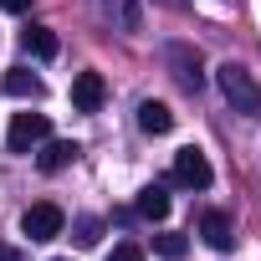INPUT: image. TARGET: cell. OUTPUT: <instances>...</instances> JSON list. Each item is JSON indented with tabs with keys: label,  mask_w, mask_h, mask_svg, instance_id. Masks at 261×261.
Instances as JSON below:
<instances>
[{
	"label": "cell",
	"mask_w": 261,
	"mask_h": 261,
	"mask_svg": "<svg viewBox=\"0 0 261 261\" xmlns=\"http://www.w3.org/2000/svg\"><path fill=\"white\" fill-rule=\"evenodd\" d=\"M215 82H220V92H225V102H230L236 113L261 118V87H256V77H251L241 62H225V67L215 72Z\"/></svg>",
	"instance_id": "obj_1"
},
{
	"label": "cell",
	"mask_w": 261,
	"mask_h": 261,
	"mask_svg": "<svg viewBox=\"0 0 261 261\" xmlns=\"http://www.w3.org/2000/svg\"><path fill=\"white\" fill-rule=\"evenodd\" d=\"M46 139H51V118H46V113H16V118H11V134H6L11 154H31V149L46 144Z\"/></svg>",
	"instance_id": "obj_2"
},
{
	"label": "cell",
	"mask_w": 261,
	"mask_h": 261,
	"mask_svg": "<svg viewBox=\"0 0 261 261\" xmlns=\"http://www.w3.org/2000/svg\"><path fill=\"white\" fill-rule=\"evenodd\" d=\"M210 179H215V169H210V159H205L195 144L174 154V185H185V190H210Z\"/></svg>",
	"instance_id": "obj_3"
},
{
	"label": "cell",
	"mask_w": 261,
	"mask_h": 261,
	"mask_svg": "<svg viewBox=\"0 0 261 261\" xmlns=\"http://www.w3.org/2000/svg\"><path fill=\"white\" fill-rule=\"evenodd\" d=\"M62 225H67V215H62V205H51V200H41V205H31V210L21 215V230H26L31 241H57Z\"/></svg>",
	"instance_id": "obj_4"
},
{
	"label": "cell",
	"mask_w": 261,
	"mask_h": 261,
	"mask_svg": "<svg viewBox=\"0 0 261 261\" xmlns=\"http://www.w3.org/2000/svg\"><path fill=\"white\" fill-rule=\"evenodd\" d=\"M102 97H108L102 72H77V77H72V108H77V113H97Z\"/></svg>",
	"instance_id": "obj_5"
},
{
	"label": "cell",
	"mask_w": 261,
	"mask_h": 261,
	"mask_svg": "<svg viewBox=\"0 0 261 261\" xmlns=\"http://www.w3.org/2000/svg\"><path fill=\"white\" fill-rule=\"evenodd\" d=\"M200 236H205L210 251H230V246H236V225H230L225 210H205V215H200Z\"/></svg>",
	"instance_id": "obj_6"
},
{
	"label": "cell",
	"mask_w": 261,
	"mask_h": 261,
	"mask_svg": "<svg viewBox=\"0 0 261 261\" xmlns=\"http://www.w3.org/2000/svg\"><path fill=\"white\" fill-rule=\"evenodd\" d=\"M77 154H82V149H77L72 139H51V144L36 154V169H41V174H62V169L77 159Z\"/></svg>",
	"instance_id": "obj_7"
},
{
	"label": "cell",
	"mask_w": 261,
	"mask_h": 261,
	"mask_svg": "<svg viewBox=\"0 0 261 261\" xmlns=\"http://www.w3.org/2000/svg\"><path fill=\"white\" fill-rule=\"evenodd\" d=\"M102 16L118 26V31H144V11H139V0H97Z\"/></svg>",
	"instance_id": "obj_8"
},
{
	"label": "cell",
	"mask_w": 261,
	"mask_h": 261,
	"mask_svg": "<svg viewBox=\"0 0 261 261\" xmlns=\"http://www.w3.org/2000/svg\"><path fill=\"white\" fill-rule=\"evenodd\" d=\"M169 62L179 67L174 77H179V82H185L190 92H200V87H205V72H200V51H185V46H169Z\"/></svg>",
	"instance_id": "obj_9"
},
{
	"label": "cell",
	"mask_w": 261,
	"mask_h": 261,
	"mask_svg": "<svg viewBox=\"0 0 261 261\" xmlns=\"http://www.w3.org/2000/svg\"><path fill=\"white\" fill-rule=\"evenodd\" d=\"M139 128H144V134H169V128H174V113H169V102H139Z\"/></svg>",
	"instance_id": "obj_10"
},
{
	"label": "cell",
	"mask_w": 261,
	"mask_h": 261,
	"mask_svg": "<svg viewBox=\"0 0 261 261\" xmlns=\"http://www.w3.org/2000/svg\"><path fill=\"white\" fill-rule=\"evenodd\" d=\"M6 92H11V97H26V102H36V97L46 92V82H41L36 72H26V67H11V72H6Z\"/></svg>",
	"instance_id": "obj_11"
},
{
	"label": "cell",
	"mask_w": 261,
	"mask_h": 261,
	"mask_svg": "<svg viewBox=\"0 0 261 261\" xmlns=\"http://www.w3.org/2000/svg\"><path fill=\"white\" fill-rule=\"evenodd\" d=\"M139 215H144V220H164V215H169L164 185H144V190H139Z\"/></svg>",
	"instance_id": "obj_12"
},
{
	"label": "cell",
	"mask_w": 261,
	"mask_h": 261,
	"mask_svg": "<svg viewBox=\"0 0 261 261\" xmlns=\"http://www.w3.org/2000/svg\"><path fill=\"white\" fill-rule=\"evenodd\" d=\"M21 46H26L31 57H41V62H51V57H57V31H46V26H31V31L21 36Z\"/></svg>",
	"instance_id": "obj_13"
},
{
	"label": "cell",
	"mask_w": 261,
	"mask_h": 261,
	"mask_svg": "<svg viewBox=\"0 0 261 261\" xmlns=\"http://www.w3.org/2000/svg\"><path fill=\"white\" fill-rule=\"evenodd\" d=\"M185 246H190V241H185V236H174V230H164V236H154V251H159L164 261H179V256H185Z\"/></svg>",
	"instance_id": "obj_14"
},
{
	"label": "cell",
	"mask_w": 261,
	"mask_h": 261,
	"mask_svg": "<svg viewBox=\"0 0 261 261\" xmlns=\"http://www.w3.org/2000/svg\"><path fill=\"white\" fill-rule=\"evenodd\" d=\"M108 261H144V246H139V241H118V246L108 251Z\"/></svg>",
	"instance_id": "obj_15"
},
{
	"label": "cell",
	"mask_w": 261,
	"mask_h": 261,
	"mask_svg": "<svg viewBox=\"0 0 261 261\" xmlns=\"http://www.w3.org/2000/svg\"><path fill=\"white\" fill-rule=\"evenodd\" d=\"M97 236H102V225H97L92 215H82V220H77V246H97Z\"/></svg>",
	"instance_id": "obj_16"
},
{
	"label": "cell",
	"mask_w": 261,
	"mask_h": 261,
	"mask_svg": "<svg viewBox=\"0 0 261 261\" xmlns=\"http://www.w3.org/2000/svg\"><path fill=\"white\" fill-rule=\"evenodd\" d=\"M0 6H6L11 16H26V11H31V0H0Z\"/></svg>",
	"instance_id": "obj_17"
},
{
	"label": "cell",
	"mask_w": 261,
	"mask_h": 261,
	"mask_svg": "<svg viewBox=\"0 0 261 261\" xmlns=\"http://www.w3.org/2000/svg\"><path fill=\"white\" fill-rule=\"evenodd\" d=\"M0 261H26V256H21L16 246H0Z\"/></svg>",
	"instance_id": "obj_18"
},
{
	"label": "cell",
	"mask_w": 261,
	"mask_h": 261,
	"mask_svg": "<svg viewBox=\"0 0 261 261\" xmlns=\"http://www.w3.org/2000/svg\"><path fill=\"white\" fill-rule=\"evenodd\" d=\"M57 261H67V256H57Z\"/></svg>",
	"instance_id": "obj_19"
}]
</instances>
